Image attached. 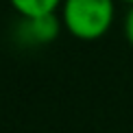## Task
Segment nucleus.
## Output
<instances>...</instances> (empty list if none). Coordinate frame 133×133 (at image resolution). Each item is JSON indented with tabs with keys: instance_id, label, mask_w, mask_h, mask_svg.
<instances>
[{
	"instance_id": "nucleus-3",
	"label": "nucleus",
	"mask_w": 133,
	"mask_h": 133,
	"mask_svg": "<svg viewBox=\"0 0 133 133\" xmlns=\"http://www.w3.org/2000/svg\"><path fill=\"white\" fill-rule=\"evenodd\" d=\"M61 20H57V15H46V18H35V20H24V33L29 37V42H52L59 33Z\"/></svg>"
},
{
	"instance_id": "nucleus-4",
	"label": "nucleus",
	"mask_w": 133,
	"mask_h": 133,
	"mask_svg": "<svg viewBox=\"0 0 133 133\" xmlns=\"http://www.w3.org/2000/svg\"><path fill=\"white\" fill-rule=\"evenodd\" d=\"M124 37H127V42H129L131 48H133V4L129 7V11H127V15H124Z\"/></svg>"
},
{
	"instance_id": "nucleus-2",
	"label": "nucleus",
	"mask_w": 133,
	"mask_h": 133,
	"mask_svg": "<svg viewBox=\"0 0 133 133\" xmlns=\"http://www.w3.org/2000/svg\"><path fill=\"white\" fill-rule=\"evenodd\" d=\"M9 4L22 20H35L55 15L61 9L63 0H9Z\"/></svg>"
},
{
	"instance_id": "nucleus-5",
	"label": "nucleus",
	"mask_w": 133,
	"mask_h": 133,
	"mask_svg": "<svg viewBox=\"0 0 133 133\" xmlns=\"http://www.w3.org/2000/svg\"><path fill=\"white\" fill-rule=\"evenodd\" d=\"M122 2H127V4H129V7H131V4H133V0H122Z\"/></svg>"
},
{
	"instance_id": "nucleus-1",
	"label": "nucleus",
	"mask_w": 133,
	"mask_h": 133,
	"mask_svg": "<svg viewBox=\"0 0 133 133\" xmlns=\"http://www.w3.org/2000/svg\"><path fill=\"white\" fill-rule=\"evenodd\" d=\"M116 18L114 0H63L59 9L61 26L74 39L94 42L111 29Z\"/></svg>"
}]
</instances>
